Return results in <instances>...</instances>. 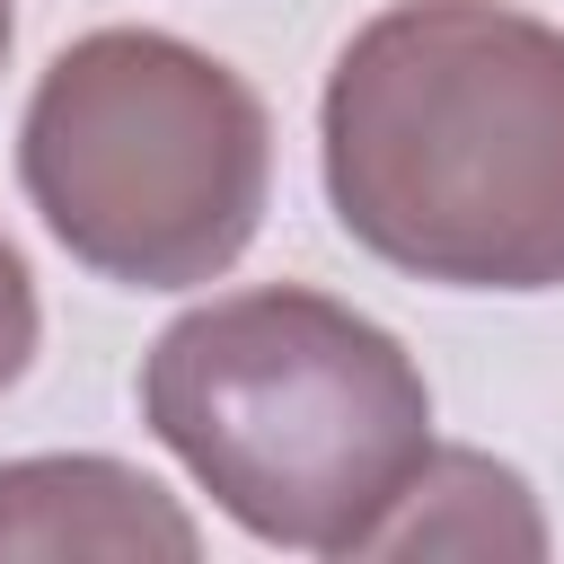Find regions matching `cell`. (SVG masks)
<instances>
[{"label": "cell", "instance_id": "obj_1", "mask_svg": "<svg viewBox=\"0 0 564 564\" xmlns=\"http://www.w3.org/2000/svg\"><path fill=\"white\" fill-rule=\"evenodd\" d=\"M335 229L441 291H564V26L511 0H388L317 97Z\"/></svg>", "mask_w": 564, "mask_h": 564}, {"label": "cell", "instance_id": "obj_2", "mask_svg": "<svg viewBox=\"0 0 564 564\" xmlns=\"http://www.w3.org/2000/svg\"><path fill=\"white\" fill-rule=\"evenodd\" d=\"M141 423L256 546L291 555H361L432 458L414 352L308 282L220 291L159 326Z\"/></svg>", "mask_w": 564, "mask_h": 564}, {"label": "cell", "instance_id": "obj_3", "mask_svg": "<svg viewBox=\"0 0 564 564\" xmlns=\"http://www.w3.org/2000/svg\"><path fill=\"white\" fill-rule=\"evenodd\" d=\"M18 185L70 264L123 291L220 282L273 194V115L167 26L62 44L18 123Z\"/></svg>", "mask_w": 564, "mask_h": 564}, {"label": "cell", "instance_id": "obj_4", "mask_svg": "<svg viewBox=\"0 0 564 564\" xmlns=\"http://www.w3.org/2000/svg\"><path fill=\"white\" fill-rule=\"evenodd\" d=\"M203 529L123 458H0V555H194Z\"/></svg>", "mask_w": 564, "mask_h": 564}, {"label": "cell", "instance_id": "obj_5", "mask_svg": "<svg viewBox=\"0 0 564 564\" xmlns=\"http://www.w3.org/2000/svg\"><path fill=\"white\" fill-rule=\"evenodd\" d=\"M361 555H546V520H538L520 467L432 441V458L388 502V520L370 529Z\"/></svg>", "mask_w": 564, "mask_h": 564}, {"label": "cell", "instance_id": "obj_6", "mask_svg": "<svg viewBox=\"0 0 564 564\" xmlns=\"http://www.w3.org/2000/svg\"><path fill=\"white\" fill-rule=\"evenodd\" d=\"M35 344H44V308H35V273L18 256V238L0 229V397L35 370Z\"/></svg>", "mask_w": 564, "mask_h": 564}, {"label": "cell", "instance_id": "obj_7", "mask_svg": "<svg viewBox=\"0 0 564 564\" xmlns=\"http://www.w3.org/2000/svg\"><path fill=\"white\" fill-rule=\"evenodd\" d=\"M9 44H18V9L0 0V62H9Z\"/></svg>", "mask_w": 564, "mask_h": 564}]
</instances>
